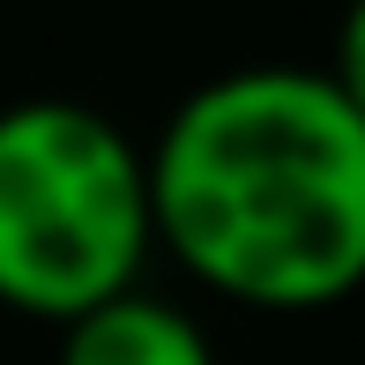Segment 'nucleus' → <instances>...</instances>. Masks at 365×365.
Masks as SVG:
<instances>
[{
  "label": "nucleus",
  "mask_w": 365,
  "mask_h": 365,
  "mask_svg": "<svg viewBox=\"0 0 365 365\" xmlns=\"http://www.w3.org/2000/svg\"><path fill=\"white\" fill-rule=\"evenodd\" d=\"M142 172L157 246L231 306L321 313L365 284V127L321 68L187 90Z\"/></svg>",
  "instance_id": "obj_1"
},
{
  "label": "nucleus",
  "mask_w": 365,
  "mask_h": 365,
  "mask_svg": "<svg viewBox=\"0 0 365 365\" xmlns=\"http://www.w3.org/2000/svg\"><path fill=\"white\" fill-rule=\"evenodd\" d=\"M149 246V172L120 120L75 97L0 105V306L68 328L135 291Z\"/></svg>",
  "instance_id": "obj_2"
},
{
  "label": "nucleus",
  "mask_w": 365,
  "mask_h": 365,
  "mask_svg": "<svg viewBox=\"0 0 365 365\" xmlns=\"http://www.w3.org/2000/svg\"><path fill=\"white\" fill-rule=\"evenodd\" d=\"M53 365H217V351H209L202 321L187 306L149 298V291H120L60 328Z\"/></svg>",
  "instance_id": "obj_3"
},
{
  "label": "nucleus",
  "mask_w": 365,
  "mask_h": 365,
  "mask_svg": "<svg viewBox=\"0 0 365 365\" xmlns=\"http://www.w3.org/2000/svg\"><path fill=\"white\" fill-rule=\"evenodd\" d=\"M328 90H336L343 105L358 112V127H365V0H351L343 23H336V68H328Z\"/></svg>",
  "instance_id": "obj_4"
}]
</instances>
